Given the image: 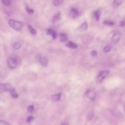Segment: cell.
I'll return each mask as SVG.
<instances>
[{"instance_id": "obj_1", "label": "cell", "mask_w": 125, "mask_h": 125, "mask_svg": "<svg viewBox=\"0 0 125 125\" xmlns=\"http://www.w3.org/2000/svg\"><path fill=\"white\" fill-rule=\"evenodd\" d=\"M9 23L10 27L16 31L21 30L23 26V24L22 22L14 19L10 20Z\"/></svg>"}, {"instance_id": "obj_2", "label": "cell", "mask_w": 125, "mask_h": 125, "mask_svg": "<svg viewBox=\"0 0 125 125\" xmlns=\"http://www.w3.org/2000/svg\"><path fill=\"white\" fill-rule=\"evenodd\" d=\"M109 73L110 71L108 70H104L100 72L97 79V82L99 83L101 82L106 77L108 76Z\"/></svg>"}, {"instance_id": "obj_3", "label": "cell", "mask_w": 125, "mask_h": 125, "mask_svg": "<svg viewBox=\"0 0 125 125\" xmlns=\"http://www.w3.org/2000/svg\"><path fill=\"white\" fill-rule=\"evenodd\" d=\"M85 95L91 100L95 99L97 96L96 93L92 90H88L85 93Z\"/></svg>"}, {"instance_id": "obj_4", "label": "cell", "mask_w": 125, "mask_h": 125, "mask_svg": "<svg viewBox=\"0 0 125 125\" xmlns=\"http://www.w3.org/2000/svg\"><path fill=\"white\" fill-rule=\"evenodd\" d=\"M80 15V12L75 8H72L69 13L70 16L73 18H77Z\"/></svg>"}, {"instance_id": "obj_5", "label": "cell", "mask_w": 125, "mask_h": 125, "mask_svg": "<svg viewBox=\"0 0 125 125\" xmlns=\"http://www.w3.org/2000/svg\"><path fill=\"white\" fill-rule=\"evenodd\" d=\"M18 61L14 57H12L9 60L8 65L9 67L13 69L17 66Z\"/></svg>"}, {"instance_id": "obj_6", "label": "cell", "mask_w": 125, "mask_h": 125, "mask_svg": "<svg viewBox=\"0 0 125 125\" xmlns=\"http://www.w3.org/2000/svg\"><path fill=\"white\" fill-rule=\"evenodd\" d=\"M11 88V85L8 83H4L0 84V90L2 92L9 91Z\"/></svg>"}, {"instance_id": "obj_7", "label": "cell", "mask_w": 125, "mask_h": 125, "mask_svg": "<svg viewBox=\"0 0 125 125\" xmlns=\"http://www.w3.org/2000/svg\"><path fill=\"white\" fill-rule=\"evenodd\" d=\"M121 37V35L119 32L115 33L112 38V41L113 43H116L119 42Z\"/></svg>"}, {"instance_id": "obj_8", "label": "cell", "mask_w": 125, "mask_h": 125, "mask_svg": "<svg viewBox=\"0 0 125 125\" xmlns=\"http://www.w3.org/2000/svg\"><path fill=\"white\" fill-rule=\"evenodd\" d=\"M40 63L44 67H46L48 64V60L47 58L44 56H41L39 59Z\"/></svg>"}, {"instance_id": "obj_9", "label": "cell", "mask_w": 125, "mask_h": 125, "mask_svg": "<svg viewBox=\"0 0 125 125\" xmlns=\"http://www.w3.org/2000/svg\"><path fill=\"white\" fill-rule=\"evenodd\" d=\"M10 93L11 97L14 99H17L19 97V95L16 93V89L14 88H12L9 90Z\"/></svg>"}, {"instance_id": "obj_10", "label": "cell", "mask_w": 125, "mask_h": 125, "mask_svg": "<svg viewBox=\"0 0 125 125\" xmlns=\"http://www.w3.org/2000/svg\"><path fill=\"white\" fill-rule=\"evenodd\" d=\"M61 18V13L60 12L56 13L53 16L52 18L53 22L55 23L60 20Z\"/></svg>"}, {"instance_id": "obj_11", "label": "cell", "mask_w": 125, "mask_h": 125, "mask_svg": "<svg viewBox=\"0 0 125 125\" xmlns=\"http://www.w3.org/2000/svg\"><path fill=\"white\" fill-rule=\"evenodd\" d=\"M48 35L51 36L52 37L53 39H55L57 37V33L55 31L52 29H48L47 31Z\"/></svg>"}, {"instance_id": "obj_12", "label": "cell", "mask_w": 125, "mask_h": 125, "mask_svg": "<svg viewBox=\"0 0 125 125\" xmlns=\"http://www.w3.org/2000/svg\"><path fill=\"white\" fill-rule=\"evenodd\" d=\"M60 42H65L67 40V36L65 33H60L59 34Z\"/></svg>"}, {"instance_id": "obj_13", "label": "cell", "mask_w": 125, "mask_h": 125, "mask_svg": "<svg viewBox=\"0 0 125 125\" xmlns=\"http://www.w3.org/2000/svg\"><path fill=\"white\" fill-rule=\"evenodd\" d=\"M66 46L68 48L75 49L77 48L78 45L77 44L72 42H69L66 44Z\"/></svg>"}, {"instance_id": "obj_14", "label": "cell", "mask_w": 125, "mask_h": 125, "mask_svg": "<svg viewBox=\"0 0 125 125\" xmlns=\"http://www.w3.org/2000/svg\"><path fill=\"white\" fill-rule=\"evenodd\" d=\"M123 0H115L113 1V5L114 8H117L120 6L123 2Z\"/></svg>"}, {"instance_id": "obj_15", "label": "cell", "mask_w": 125, "mask_h": 125, "mask_svg": "<svg viewBox=\"0 0 125 125\" xmlns=\"http://www.w3.org/2000/svg\"><path fill=\"white\" fill-rule=\"evenodd\" d=\"M101 15V11L99 10H97L94 12V16L96 20L99 21Z\"/></svg>"}, {"instance_id": "obj_16", "label": "cell", "mask_w": 125, "mask_h": 125, "mask_svg": "<svg viewBox=\"0 0 125 125\" xmlns=\"http://www.w3.org/2000/svg\"><path fill=\"white\" fill-rule=\"evenodd\" d=\"M53 5L56 6H60L62 4L63 0H52Z\"/></svg>"}, {"instance_id": "obj_17", "label": "cell", "mask_w": 125, "mask_h": 125, "mask_svg": "<svg viewBox=\"0 0 125 125\" xmlns=\"http://www.w3.org/2000/svg\"><path fill=\"white\" fill-rule=\"evenodd\" d=\"M61 94L60 93L53 95L52 96V99L53 101H57L60 100L61 97Z\"/></svg>"}, {"instance_id": "obj_18", "label": "cell", "mask_w": 125, "mask_h": 125, "mask_svg": "<svg viewBox=\"0 0 125 125\" xmlns=\"http://www.w3.org/2000/svg\"><path fill=\"white\" fill-rule=\"evenodd\" d=\"M94 113L93 111H90L89 112L87 115V119L88 120L90 121L92 120V119L94 117Z\"/></svg>"}, {"instance_id": "obj_19", "label": "cell", "mask_w": 125, "mask_h": 125, "mask_svg": "<svg viewBox=\"0 0 125 125\" xmlns=\"http://www.w3.org/2000/svg\"><path fill=\"white\" fill-rule=\"evenodd\" d=\"M88 27V23L86 21H85L83 24L81 25L80 26V29L84 31L87 30Z\"/></svg>"}, {"instance_id": "obj_20", "label": "cell", "mask_w": 125, "mask_h": 125, "mask_svg": "<svg viewBox=\"0 0 125 125\" xmlns=\"http://www.w3.org/2000/svg\"><path fill=\"white\" fill-rule=\"evenodd\" d=\"M103 24L107 26H112L114 25V22L111 21L105 20L104 21Z\"/></svg>"}, {"instance_id": "obj_21", "label": "cell", "mask_w": 125, "mask_h": 125, "mask_svg": "<svg viewBox=\"0 0 125 125\" xmlns=\"http://www.w3.org/2000/svg\"><path fill=\"white\" fill-rule=\"evenodd\" d=\"M13 46L14 49H18L20 48L21 47V45L20 42H16L14 43Z\"/></svg>"}, {"instance_id": "obj_22", "label": "cell", "mask_w": 125, "mask_h": 125, "mask_svg": "<svg viewBox=\"0 0 125 125\" xmlns=\"http://www.w3.org/2000/svg\"><path fill=\"white\" fill-rule=\"evenodd\" d=\"M28 27L29 31H30V32L32 34L34 35H36L37 34V31L35 29H34V28H33V27L31 25H28Z\"/></svg>"}, {"instance_id": "obj_23", "label": "cell", "mask_w": 125, "mask_h": 125, "mask_svg": "<svg viewBox=\"0 0 125 125\" xmlns=\"http://www.w3.org/2000/svg\"><path fill=\"white\" fill-rule=\"evenodd\" d=\"M112 48V46L110 45H107L104 48V51L105 52H108L110 51Z\"/></svg>"}, {"instance_id": "obj_24", "label": "cell", "mask_w": 125, "mask_h": 125, "mask_svg": "<svg viewBox=\"0 0 125 125\" xmlns=\"http://www.w3.org/2000/svg\"><path fill=\"white\" fill-rule=\"evenodd\" d=\"M25 9H26L27 12L29 14H30V15H32V14H33L34 13V11L32 9H30V8H29L28 7H26Z\"/></svg>"}, {"instance_id": "obj_25", "label": "cell", "mask_w": 125, "mask_h": 125, "mask_svg": "<svg viewBox=\"0 0 125 125\" xmlns=\"http://www.w3.org/2000/svg\"><path fill=\"white\" fill-rule=\"evenodd\" d=\"M2 3L5 5L8 6L10 5L11 3V0H1Z\"/></svg>"}, {"instance_id": "obj_26", "label": "cell", "mask_w": 125, "mask_h": 125, "mask_svg": "<svg viewBox=\"0 0 125 125\" xmlns=\"http://www.w3.org/2000/svg\"><path fill=\"white\" fill-rule=\"evenodd\" d=\"M34 118L32 116H29L27 117L26 119V121L27 123H30L34 120Z\"/></svg>"}, {"instance_id": "obj_27", "label": "cell", "mask_w": 125, "mask_h": 125, "mask_svg": "<svg viewBox=\"0 0 125 125\" xmlns=\"http://www.w3.org/2000/svg\"><path fill=\"white\" fill-rule=\"evenodd\" d=\"M34 109V107L32 105H29L27 108V111L31 113L33 111Z\"/></svg>"}, {"instance_id": "obj_28", "label": "cell", "mask_w": 125, "mask_h": 125, "mask_svg": "<svg viewBox=\"0 0 125 125\" xmlns=\"http://www.w3.org/2000/svg\"><path fill=\"white\" fill-rule=\"evenodd\" d=\"M0 125H10L7 121L5 120H0Z\"/></svg>"}, {"instance_id": "obj_29", "label": "cell", "mask_w": 125, "mask_h": 125, "mask_svg": "<svg viewBox=\"0 0 125 125\" xmlns=\"http://www.w3.org/2000/svg\"><path fill=\"white\" fill-rule=\"evenodd\" d=\"M90 54L92 56H94V57L97 56V51L94 50L92 51L91 52Z\"/></svg>"}, {"instance_id": "obj_30", "label": "cell", "mask_w": 125, "mask_h": 125, "mask_svg": "<svg viewBox=\"0 0 125 125\" xmlns=\"http://www.w3.org/2000/svg\"><path fill=\"white\" fill-rule=\"evenodd\" d=\"M120 26L121 27H124L125 26V20H123L120 23Z\"/></svg>"}, {"instance_id": "obj_31", "label": "cell", "mask_w": 125, "mask_h": 125, "mask_svg": "<svg viewBox=\"0 0 125 125\" xmlns=\"http://www.w3.org/2000/svg\"><path fill=\"white\" fill-rule=\"evenodd\" d=\"M61 125H69L68 124H66V123H63Z\"/></svg>"}, {"instance_id": "obj_32", "label": "cell", "mask_w": 125, "mask_h": 125, "mask_svg": "<svg viewBox=\"0 0 125 125\" xmlns=\"http://www.w3.org/2000/svg\"><path fill=\"white\" fill-rule=\"evenodd\" d=\"M124 111H125V109H124Z\"/></svg>"}]
</instances>
